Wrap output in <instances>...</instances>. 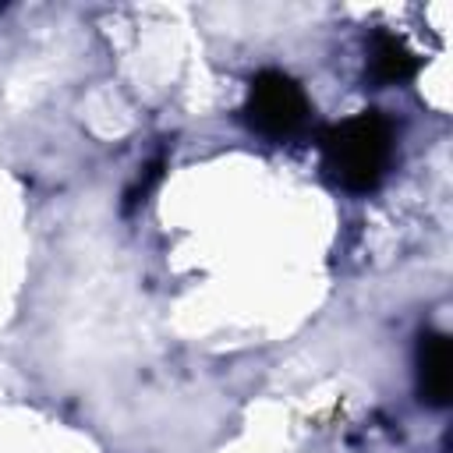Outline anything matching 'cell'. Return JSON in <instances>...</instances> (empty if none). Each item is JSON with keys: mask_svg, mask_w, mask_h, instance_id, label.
<instances>
[{"mask_svg": "<svg viewBox=\"0 0 453 453\" xmlns=\"http://www.w3.org/2000/svg\"><path fill=\"white\" fill-rule=\"evenodd\" d=\"M421 379H425V389L432 400H446V389H449V347L446 340L432 336L425 343V361H421Z\"/></svg>", "mask_w": 453, "mask_h": 453, "instance_id": "obj_1", "label": "cell"}]
</instances>
